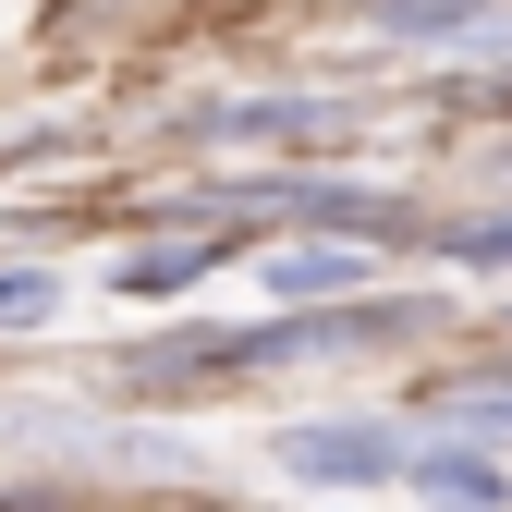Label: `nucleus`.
<instances>
[{
  "instance_id": "obj_9",
  "label": "nucleus",
  "mask_w": 512,
  "mask_h": 512,
  "mask_svg": "<svg viewBox=\"0 0 512 512\" xmlns=\"http://www.w3.org/2000/svg\"><path fill=\"white\" fill-rule=\"evenodd\" d=\"M49 305H61V293H49L37 269H0V330H25V317H49Z\"/></svg>"
},
{
  "instance_id": "obj_10",
  "label": "nucleus",
  "mask_w": 512,
  "mask_h": 512,
  "mask_svg": "<svg viewBox=\"0 0 512 512\" xmlns=\"http://www.w3.org/2000/svg\"><path fill=\"white\" fill-rule=\"evenodd\" d=\"M0 512H49V500H37V488H0Z\"/></svg>"
},
{
  "instance_id": "obj_2",
  "label": "nucleus",
  "mask_w": 512,
  "mask_h": 512,
  "mask_svg": "<svg viewBox=\"0 0 512 512\" xmlns=\"http://www.w3.org/2000/svg\"><path fill=\"white\" fill-rule=\"evenodd\" d=\"M269 293H281V305H354V293H366V244H342V232L281 244V256H269Z\"/></svg>"
},
{
  "instance_id": "obj_7",
  "label": "nucleus",
  "mask_w": 512,
  "mask_h": 512,
  "mask_svg": "<svg viewBox=\"0 0 512 512\" xmlns=\"http://www.w3.org/2000/svg\"><path fill=\"white\" fill-rule=\"evenodd\" d=\"M439 256H452V269H512V208L452 220V232H439Z\"/></svg>"
},
{
  "instance_id": "obj_8",
  "label": "nucleus",
  "mask_w": 512,
  "mask_h": 512,
  "mask_svg": "<svg viewBox=\"0 0 512 512\" xmlns=\"http://www.w3.org/2000/svg\"><path fill=\"white\" fill-rule=\"evenodd\" d=\"M452 427H476V439H512V366H500V378H476V391H452Z\"/></svg>"
},
{
  "instance_id": "obj_11",
  "label": "nucleus",
  "mask_w": 512,
  "mask_h": 512,
  "mask_svg": "<svg viewBox=\"0 0 512 512\" xmlns=\"http://www.w3.org/2000/svg\"><path fill=\"white\" fill-rule=\"evenodd\" d=\"M500 171H512V159H500Z\"/></svg>"
},
{
  "instance_id": "obj_3",
  "label": "nucleus",
  "mask_w": 512,
  "mask_h": 512,
  "mask_svg": "<svg viewBox=\"0 0 512 512\" xmlns=\"http://www.w3.org/2000/svg\"><path fill=\"white\" fill-rule=\"evenodd\" d=\"M354 13L391 37V49H464L476 25H500L512 0H354Z\"/></svg>"
},
{
  "instance_id": "obj_5",
  "label": "nucleus",
  "mask_w": 512,
  "mask_h": 512,
  "mask_svg": "<svg viewBox=\"0 0 512 512\" xmlns=\"http://www.w3.org/2000/svg\"><path fill=\"white\" fill-rule=\"evenodd\" d=\"M415 488H427L439 512H500V500H512V476H500L488 452H452V439H427V452H415Z\"/></svg>"
},
{
  "instance_id": "obj_6",
  "label": "nucleus",
  "mask_w": 512,
  "mask_h": 512,
  "mask_svg": "<svg viewBox=\"0 0 512 512\" xmlns=\"http://www.w3.org/2000/svg\"><path fill=\"white\" fill-rule=\"evenodd\" d=\"M220 256H232V244H147V256H122V293H135V305H147V293H183V281H208Z\"/></svg>"
},
{
  "instance_id": "obj_1",
  "label": "nucleus",
  "mask_w": 512,
  "mask_h": 512,
  "mask_svg": "<svg viewBox=\"0 0 512 512\" xmlns=\"http://www.w3.org/2000/svg\"><path fill=\"white\" fill-rule=\"evenodd\" d=\"M281 476H305V488H391V476H415V439L403 427H293Z\"/></svg>"
},
{
  "instance_id": "obj_4",
  "label": "nucleus",
  "mask_w": 512,
  "mask_h": 512,
  "mask_svg": "<svg viewBox=\"0 0 512 512\" xmlns=\"http://www.w3.org/2000/svg\"><path fill=\"white\" fill-rule=\"evenodd\" d=\"M208 135H232V147H305V135H342V98H232V110H208Z\"/></svg>"
}]
</instances>
